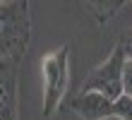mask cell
Listing matches in <instances>:
<instances>
[{"label":"cell","mask_w":132,"mask_h":120,"mask_svg":"<svg viewBox=\"0 0 132 120\" xmlns=\"http://www.w3.org/2000/svg\"><path fill=\"white\" fill-rule=\"evenodd\" d=\"M31 38V14L24 0H0V60L24 58Z\"/></svg>","instance_id":"6da1fadb"},{"label":"cell","mask_w":132,"mask_h":120,"mask_svg":"<svg viewBox=\"0 0 132 120\" xmlns=\"http://www.w3.org/2000/svg\"><path fill=\"white\" fill-rule=\"evenodd\" d=\"M43 72V118L48 120L65 103L70 86V46H60L41 62Z\"/></svg>","instance_id":"7a4b0ae2"},{"label":"cell","mask_w":132,"mask_h":120,"mask_svg":"<svg viewBox=\"0 0 132 120\" xmlns=\"http://www.w3.org/2000/svg\"><path fill=\"white\" fill-rule=\"evenodd\" d=\"M125 60H127V55L122 51V46L115 43L111 55L87 75L79 91H96V94L108 96L111 101L122 96V65H125Z\"/></svg>","instance_id":"3957f363"},{"label":"cell","mask_w":132,"mask_h":120,"mask_svg":"<svg viewBox=\"0 0 132 120\" xmlns=\"http://www.w3.org/2000/svg\"><path fill=\"white\" fill-rule=\"evenodd\" d=\"M0 120H19V60H0Z\"/></svg>","instance_id":"277c9868"},{"label":"cell","mask_w":132,"mask_h":120,"mask_svg":"<svg viewBox=\"0 0 132 120\" xmlns=\"http://www.w3.org/2000/svg\"><path fill=\"white\" fill-rule=\"evenodd\" d=\"M70 110L82 120H108L113 118V101L96 91H79L67 101Z\"/></svg>","instance_id":"5b68a950"},{"label":"cell","mask_w":132,"mask_h":120,"mask_svg":"<svg viewBox=\"0 0 132 120\" xmlns=\"http://www.w3.org/2000/svg\"><path fill=\"white\" fill-rule=\"evenodd\" d=\"M127 3H122V0H89V3H84V7L94 14V19L98 24H108L113 17H118V12L125 7Z\"/></svg>","instance_id":"8992f818"},{"label":"cell","mask_w":132,"mask_h":120,"mask_svg":"<svg viewBox=\"0 0 132 120\" xmlns=\"http://www.w3.org/2000/svg\"><path fill=\"white\" fill-rule=\"evenodd\" d=\"M113 118L132 120V99L130 96H118V99L113 101Z\"/></svg>","instance_id":"52a82bcc"},{"label":"cell","mask_w":132,"mask_h":120,"mask_svg":"<svg viewBox=\"0 0 132 120\" xmlns=\"http://www.w3.org/2000/svg\"><path fill=\"white\" fill-rule=\"evenodd\" d=\"M122 96L132 99V60L127 58L122 65Z\"/></svg>","instance_id":"ba28073f"},{"label":"cell","mask_w":132,"mask_h":120,"mask_svg":"<svg viewBox=\"0 0 132 120\" xmlns=\"http://www.w3.org/2000/svg\"><path fill=\"white\" fill-rule=\"evenodd\" d=\"M120 46H122V51H125V55H127V58L132 60V27L125 31V34H122L120 36V41H118Z\"/></svg>","instance_id":"9c48e42d"},{"label":"cell","mask_w":132,"mask_h":120,"mask_svg":"<svg viewBox=\"0 0 132 120\" xmlns=\"http://www.w3.org/2000/svg\"><path fill=\"white\" fill-rule=\"evenodd\" d=\"M130 5H132V3H130Z\"/></svg>","instance_id":"30bf717a"}]
</instances>
